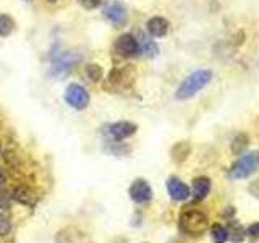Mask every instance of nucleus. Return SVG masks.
Listing matches in <instances>:
<instances>
[{
	"instance_id": "obj_1",
	"label": "nucleus",
	"mask_w": 259,
	"mask_h": 243,
	"mask_svg": "<svg viewBox=\"0 0 259 243\" xmlns=\"http://www.w3.org/2000/svg\"><path fill=\"white\" fill-rule=\"evenodd\" d=\"M178 225H180V230L183 233L191 235V237H199V235L207 232L209 219L199 209H185L178 219Z\"/></svg>"
},
{
	"instance_id": "obj_2",
	"label": "nucleus",
	"mask_w": 259,
	"mask_h": 243,
	"mask_svg": "<svg viewBox=\"0 0 259 243\" xmlns=\"http://www.w3.org/2000/svg\"><path fill=\"white\" fill-rule=\"evenodd\" d=\"M210 78H212V71L210 70H198L191 73V75L180 85V88L177 89V99H180V101L190 99V97L199 93L201 89L209 83Z\"/></svg>"
},
{
	"instance_id": "obj_3",
	"label": "nucleus",
	"mask_w": 259,
	"mask_h": 243,
	"mask_svg": "<svg viewBox=\"0 0 259 243\" xmlns=\"http://www.w3.org/2000/svg\"><path fill=\"white\" fill-rule=\"evenodd\" d=\"M257 169H259V152L253 151V152L245 154V156L230 169L229 177L232 180H243V178H248L253 175Z\"/></svg>"
},
{
	"instance_id": "obj_4",
	"label": "nucleus",
	"mask_w": 259,
	"mask_h": 243,
	"mask_svg": "<svg viewBox=\"0 0 259 243\" xmlns=\"http://www.w3.org/2000/svg\"><path fill=\"white\" fill-rule=\"evenodd\" d=\"M65 101L68 102V105H71L73 109L83 110L88 107L89 104V93L81 86L73 83L67 88V93H65Z\"/></svg>"
},
{
	"instance_id": "obj_5",
	"label": "nucleus",
	"mask_w": 259,
	"mask_h": 243,
	"mask_svg": "<svg viewBox=\"0 0 259 243\" xmlns=\"http://www.w3.org/2000/svg\"><path fill=\"white\" fill-rule=\"evenodd\" d=\"M104 16L115 28H121L126 23V8L120 2H110L104 8Z\"/></svg>"
},
{
	"instance_id": "obj_6",
	"label": "nucleus",
	"mask_w": 259,
	"mask_h": 243,
	"mask_svg": "<svg viewBox=\"0 0 259 243\" xmlns=\"http://www.w3.org/2000/svg\"><path fill=\"white\" fill-rule=\"evenodd\" d=\"M113 49L121 57H133L140 52V43H138L133 34H123L115 40Z\"/></svg>"
},
{
	"instance_id": "obj_7",
	"label": "nucleus",
	"mask_w": 259,
	"mask_h": 243,
	"mask_svg": "<svg viewBox=\"0 0 259 243\" xmlns=\"http://www.w3.org/2000/svg\"><path fill=\"white\" fill-rule=\"evenodd\" d=\"M130 196L135 202H148L152 198V188L151 185L144 180V178H138V180L133 182V185L130 186Z\"/></svg>"
},
{
	"instance_id": "obj_8",
	"label": "nucleus",
	"mask_w": 259,
	"mask_h": 243,
	"mask_svg": "<svg viewBox=\"0 0 259 243\" xmlns=\"http://www.w3.org/2000/svg\"><path fill=\"white\" fill-rule=\"evenodd\" d=\"M138 127L135 124H132V122H117V124H112L107 130V133L110 138H113V140H126V138H130L132 135L136 133Z\"/></svg>"
},
{
	"instance_id": "obj_9",
	"label": "nucleus",
	"mask_w": 259,
	"mask_h": 243,
	"mask_svg": "<svg viewBox=\"0 0 259 243\" xmlns=\"http://www.w3.org/2000/svg\"><path fill=\"white\" fill-rule=\"evenodd\" d=\"M167 191L170 194V198L175 201H185V199H188L191 194L188 185H185L182 180H178L175 177L167 180Z\"/></svg>"
},
{
	"instance_id": "obj_10",
	"label": "nucleus",
	"mask_w": 259,
	"mask_h": 243,
	"mask_svg": "<svg viewBox=\"0 0 259 243\" xmlns=\"http://www.w3.org/2000/svg\"><path fill=\"white\" fill-rule=\"evenodd\" d=\"M12 196L16 202H20V205L28 206V208H34L37 202V196H36L34 190H31L29 186H24V185L16 186Z\"/></svg>"
},
{
	"instance_id": "obj_11",
	"label": "nucleus",
	"mask_w": 259,
	"mask_h": 243,
	"mask_svg": "<svg viewBox=\"0 0 259 243\" xmlns=\"http://www.w3.org/2000/svg\"><path fill=\"white\" fill-rule=\"evenodd\" d=\"M148 31L154 37H162L168 32V21L162 16H154L148 21Z\"/></svg>"
},
{
	"instance_id": "obj_12",
	"label": "nucleus",
	"mask_w": 259,
	"mask_h": 243,
	"mask_svg": "<svg viewBox=\"0 0 259 243\" xmlns=\"http://www.w3.org/2000/svg\"><path fill=\"white\" fill-rule=\"evenodd\" d=\"M210 191V180L207 177H198L193 180V196L194 199L202 201Z\"/></svg>"
},
{
	"instance_id": "obj_13",
	"label": "nucleus",
	"mask_w": 259,
	"mask_h": 243,
	"mask_svg": "<svg viewBox=\"0 0 259 243\" xmlns=\"http://www.w3.org/2000/svg\"><path fill=\"white\" fill-rule=\"evenodd\" d=\"M125 79H126V70H113V71H110V75H109V78H107V85L105 86H112L113 89H117V88H123V86H126V83H125Z\"/></svg>"
},
{
	"instance_id": "obj_14",
	"label": "nucleus",
	"mask_w": 259,
	"mask_h": 243,
	"mask_svg": "<svg viewBox=\"0 0 259 243\" xmlns=\"http://www.w3.org/2000/svg\"><path fill=\"white\" fill-rule=\"evenodd\" d=\"M210 238L214 243H225L229 240V229L221 224H214L210 227Z\"/></svg>"
},
{
	"instance_id": "obj_15",
	"label": "nucleus",
	"mask_w": 259,
	"mask_h": 243,
	"mask_svg": "<svg viewBox=\"0 0 259 243\" xmlns=\"http://www.w3.org/2000/svg\"><path fill=\"white\" fill-rule=\"evenodd\" d=\"M191 148H190V144L188 143H178L175 144V148L172 149V157L175 162H183L186 157H188V154H190Z\"/></svg>"
},
{
	"instance_id": "obj_16",
	"label": "nucleus",
	"mask_w": 259,
	"mask_h": 243,
	"mask_svg": "<svg viewBox=\"0 0 259 243\" xmlns=\"http://www.w3.org/2000/svg\"><path fill=\"white\" fill-rule=\"evenodd\" d=\"M13 29H15V21L12 16H8L5 13L0 15V36L12 34Z\"/></svg>"
},
{
	"instance_id": "obj_17",
	"label": "nucleus",
	"mask_w": 259,
	"mask_h": 243,
	"mask_svg": "<svg viewBox=\"0 0 259 243\" xmlns=\"http://www.w3.org/2000/svg\"><path fill=\"white\" fill-rule=\"evenodd\" d=\"M86 73L91 78V81H101L102 79V68L97 63H89L86 65Z\"/></svg>"
},
{
	"instance_id": "obj_18",
	"label": "nucleus",
	"mask_w": 259,
	"mask_h": 243,
	"mask_svg": "<svg viewBox=\"0 0 259 243\" xmlns=\"http://www.w3.org/2000/svg\"><path fill=\"white\" fill-rule=\"evenodd\" d=\"M144 39V37H143ZM140 51H143L148 57H152V55H156L157 54V46L152 43V40L149 39H144L143 40V47H140Z\"/></svg>"
},
{
	"instance_id": "obj_19",
	"label": "nucleus",
	"mask_w": 259,
	"mask_h": 243,
	"mask_svg": "<svg viewBox=\"0 0 259 243\" xmlns=\"http://www.w3.org/2000/svg\"><path fill=\"white\" fill-rule=\"evenodd\" d=\"M246 144H248V138H246V136H243V135H240V136L235 138V143L232 144V149H233L235 152H241L243 148H246Z\"/></svg>"
},
{
	"instance_id": "obj_20",
	"label": "nucleus",
	"mask_w": 259,
	"mask_h": 243,
	"mask_svg": "<svg viewBox=\"0 0 259 243\" xmlns=\"http://www.w3.org/2000/svg\"><path fill=\"white\" fill-rule=\"evenodd\" d=\"M104 2L105 0H78V4L83 8H86V10H94V8L101 7Z\"/></svg>"
},
{
	"instance_id": "obj_21",
	"label": "nucleus",
	"mask_w": 259,
	"mask_h": 243,
	"mask_svg": "<svg viewBox=\"0 0 259 243\" xmlns=\"http://www.w3.org/2000/svg\"><path fill=\"white\" fill-rule=\"evenodd\" d=\"M12 230V225H10V221H8L7 217L0 216V237H5V235H8Z\"/></svg>"
},
{
	"instance_id": "obj_22",
	"label": "nucleus",
	"mask_w": 259,
	"mask_h": 243,
	"mask_svg": "<svg viewBox=\"0 0 259 243\" xmlns=\"http://www.w3.org/2000/svg\"><path fill=\"white\" fill-rule=\"evenodd\" d=\"M248 235L253 238H259V222H254L248 227Z\"/></svg>"
},
{
	"instance_id": "obj_23",
	"label": "nucleus",
	"mask_w": 259,
	"mask_h": 243,
	"mask_svg": "<svg viewBox=\"0 0 259 243\" xmlns=\"http://www.w3.org/2000/svg\"><path fill=\"white\" fill-rule=\"evenodd\" d=\"M7 182V175H5V172L2 169H0V185H4Z\"/></svg>"
},
{
	"instance_id": "obj_24",
	"label": "nucleus",
	"mask_w": 259,
	"mask_h": 243,
	"mask_svg": "<svg viewBox=\"0 0 259 243\" xmlns=\"http://www.w3.org/2000/svg\"><path fill=\"white\" fill-rule=\"evenodd\" d=\"M251 185H253V186H257V191H251V193H253L256 198H259V180L253 182V183H251Z\"/></svg>"
},
{
	"instance_id": "obj_25",
	"label": "nucleus",
	"mask_w": 259,
	"mask_h": 243,
	"mask_svg": "<svg viewBox=\"0 0 259 243\" xmlns=\"http://www.w3.org/2000/svg\"><path fill=\"white\" fill-rule=\"evenodd\" d=\"M49 2H57V0H49Z\"/></svg>"
},
{
	"instance_id": "obj_26",
	"label": "nucleus",
	"mask_w": 259,
	"mask_h": 243,
	"mask_svg": "<svg viewBox=\"0 0 259 243\" xmlns=\"http://www.w3.org/2000/svg\"><path fill=\"white\" fill-rule=\"evenodd\" d=\"M0 149H2V143H0Z\"/></svg>"
},
{
	"instance_id": "obj_27",
	"label": "nucleus",
	"mask_w": 259,
	"mask_h": 243,
	"mask_svg": "<svg viewBox=\"0 0 259 243\" xmlns=\"http://www.w3.org/2000/svg\"><path fill=\"white\" fill-rule=\"evenodd\" d=\"M26 2H29V0H26Z\"/></svg>"
}]
</instances>
